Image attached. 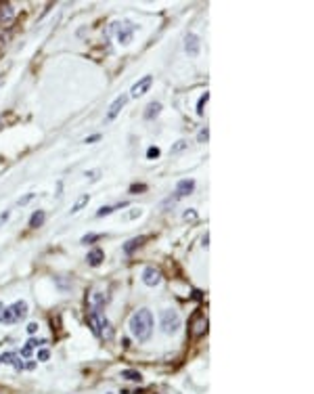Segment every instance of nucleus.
<instances>
[{
  "label": "nucleus",
  "instance_id": "f257e3e1",
  "mask_svg": "<svg viewBox=\"0 0 314 394\" xmlns=\"http://www.w3.org/2000/svg\"><path fill=\"white\" fill-rule=\"evenodd\" d=\"M128 327H130V334L138 340V342H147L153 334V315L151 311H147V308H141V311H136L132 317H130V323H128Z\"/></svg>",
  "mask_w": 314,
  "mask_h": 394
},
{
  "label": "nucleus",
  "instance_id": "f03ea898",
  "mask_svg": "<svg viewBox=\"0 0 314 394\" xmlns=\"http://www.w3.org/2000/svg\"><path fill=\"white\" fill-rule=\"evenodd\" d=\"M88 323H90V329L97 338H105V340L113 338V327H111L109 319L101 313V308H92L90 315H88Z\"/></svg>",
  "mask_w": 314,
  "mask_h": 394
},
{
  "label": "nucleus",
  "instance_id": "7ed1b4c3",
  "mask_svg": "<svg viewBox=\"0 0 314 394\" xmlns=\"http://www.w3.org/2000/svg\"><path fill=\"white\" fill-rule=\"evenodd\" d=\"M160 321H162V329L164 334H176L178 327H180V315L174 311V308H166V311H162L160 315Z\"/></svg>",
  "mask_w": 314,
  "mask_h": 394
},
{
  "label": "nucleus",
  "instance_id": "20e7f679",
  "mask_svg": "<svg viewBox=\"0 0 314 394\" xmlns=\"http://www.w3.org/2000/svg\"><path fill=\"white\" fill-rule=\"evenodd\" d=\"M134 32H136V25L130 23V21L115 23V36H117V42L119 44H130L132 38H134Z\"/></svg>",
  "mask_w": 314,
  "mask_h": 394
},
{
  "label": "nucleus",
  "instance_id": "39448f33",
  "mask_svg": "<svg viewBox=\"0 0 314 394\" xmlns=\"http://www.w3.org/2000/svg\"><path fill=\"white\" fill-rule=\"evenodd\" d=\"M128 103V97L126 95H119L113 103H111V107H109V111H107V115H105V122H113V119L119 115V111L124 109V105Z\"/></svg>",
  "mask_w": 314,
  "mask_h": 394
},
{
  "label": "nucleus",
  "instance_id": "423d86ee",
  "mask_svg": "<svg viewBox=\"0 0 314 394\" xmlns=\"http://www.w3.org/2000/svg\"><path fill=\"white\" fill-rule=\"evenodd\" d=\"M151 84H153V78L151 76H143L138 82H134L132 84V88H130V95L134 97V99H138V97H143L149 88H151Z\"/></svg>",
  "mask_w": 314,
  "mask_h": 394
},
{
  "label": "nucleus",
  "instance_id": "0eeeda50",
  "mask_svg": "<svg viewBox=\"0 0 314 394\" xmlns=\"http://www.w3.org/2000/svg\"><path fill=\"white\" fill-rule=\"evenodd\" d=\"M143 283L149 285V287H155V285H160L162 283V272L153 268V266H147L143 270Z\"/></svg>",
  "mask_w": 314,
  "mask_h": 394
},
{
  "label": "nucleus",
  "instance_id": "6e6552de",
  "mask_svg": "<svg viewBox=\"0 0 314 394\" xmlns=\"http://www.w3.org/2000/svg\"><path fill=\"white\" fill-rule=\"evenodd\" d=\"M199 48H201L199 38L195 36V34H186V38H184V50H186V55L189 57H197L199 55Z\"/></svg>",
  "mask_w": 314,
  "mask_h": 394
},
{
  "label": "nucleus",
  "instance_id": "1a4fd4ad",
  "mask_svg": "<svg viewBox=\"0 0 314 394\" xmlns=\"http://www.w3.org/2000/svg\"><path fill=\"white\" fill-rule=\"evenodd\" d=\"M0 363H5V365H13L17 371H23V369H25V363L19 358V354H15V352H5L3 356H0Z\"/></svg>",
  "mask_w": 314,
  "mask_h": 394
},
{
  "label": "nucleus",
  "instance_id": "9d476101",
  "mask_svg": "<svg viewBox=\"0 0 314 394\" xmlns=\"http://www.w3.org/2000/svg\"><path fill=\"white\" fill-rule=\"evenodd\" d=\"M195 191V180L193 178H184L176 185V197H186Z\"/></svg>",
  "mask_w": 314,
  "mask_h": 394
},
{
  "label": "nucleus",
  "instance_id": "9b49d317",
  "mask_svg": "<svg viewBox=\"0 0 314 394\" xmlns=\"http://www.w3.org/2000/svg\"><path fill=\"white\" fill-rule=\"evenodd\" d=\"M11 311L15 315V321H23L27 317V302L25 300H17L11 304Z\"/></svg>",
  "mask_w": 314,
  "mask_h": 394
},
{
  "label": "nucleus",
  "instance_id": "f8f14e48",
  "mask_svg": "<svg viewBox=\"0 0 314 394\" xmlns=\"http://www.w3.org/2000/svg\"><path fill=\"white\" fill-rule=\"evenodd\" d=\"M13 19H15L13 5H3V7H0V25H9Z\"/></svg>",
  "mask_w": 314,
  "mask_h": 394
},
{
  "label": "nucleus",
  "instance_id": "ddd939ff",
  "mask_svg": "<svg viewBox=\"0 0 314 394\" xmlns=\"http://www.w3.org/2000/svg\"><path fill=\"white\" fill-rule=\"evenodd\" d=\"M103 260H105V254H103V250H99V248L90 250L88 256H86V262H88L90 266H101Z\"/></svg>",
  "mask_w": 314,
  "mask_h": 394
},
{
  "label": "nucleus",
  "instance_id": "4468645a",
  "mask_svg": "<svg viewBox=\"0 0 314 394\" xmlns=\"http://www.w3.org/2000/svg\"><path fill=\"white\" fill-rule=\"evenodd\" d=\"M44 220H46V212L44 210H36V212L29 216V227L32 229H38V227L44 225Z\"/></svg>",
  "mask_w": 314,
  "mask_h": 394
},
{
  "label": "nucleus",
  "instance_id": "2eb2a0df",
  "mask_svg": "<svg viewBox=\"0 0 314 394\" xmlns=\"http://www.w3.org/2000/svg\"><path fill=\"white\" fill-rule=\"evenodd\" d=\"M0 323H5V325L17 323V321H15V315H13V311H11V306L0 304Z\"/></svg>",
  "mask_w": 314,
  "mask_h": 394
},
{
  "label": "nucleus",
  "instance_id": "dca6fc26",
  "mask_svg": "<svg viewBox=\"0 0 314 394\" xmlns=\"http://www.w3.org/2000/svg\"><path fill=\"white\" fill-rule=\"evenodd\" d=\"M160 111H162V103L151 101L149 105H147V109H145V119H153V117H157V115H160Z\"/></svg>",
  "mask_w": 314,
  "mask_h": 394
},
{
  "label": "nucleus",
  "instance_id": "f3484780",
  "mask_svg": "<svg viewBox=\"0 0 314 394\" xmlns=\"http://www.w3.org/2000/svg\"><path fill=\"white\" fill-rule=\"evenodd\" d=\"M126 201H121V203H117V205H103V208H99V212H97V218H103V216H109V214H113L115 210H119V208H126Z\"/></svg>",
  "mask_w": 314,
  "mask_h": 394
},
{
  "label": "nucleus",
  "instance_id": "a211bd4d",
  "mask_svg": "<svg viewBox=\"0 0 314 394\" xmlns=\"http://www.w3.org/2000/svg\"><path fill=\"white\" fill-rule=\"evenodd\" d=\"M121 378L128 380V382H138V384H141L143 382V373L136 371V369H124V371H121Z\"/></svg>",
  "mask_w": 314,
  "mask_h": 394
},
{
  "label": "nucleus",
  "instance_id": "6ab92c4d",
  "mask_svg": "<svg viewBox=\"0 0 314 394\" xmlns=\"http://www.w3.org/2000/svg\"><path fill=\"white\" fill-rule=\"evenodd\" d=\"M145 241H147V237H134V239H130V241L124 246V252H126V254H132L136 248H141Z\"/></svg>",
  "mask_w": 314,
  "mask_h": 394
},
{
  "label": "nucleus",
  "instance_id": "aec40b11",
  "mask_svg": "<svg viewBox=\"0 0 314 394\" xmlns=\"http://www.w3.org/2000/svg\"><path fill=\"white\" fill-rule=\"evenodd\" d=\"M88 201H90V197H88V195H82V197H80V199H78V201L74 203V208H72V214H78V212H80V210H82V208H84V205L88 203Z\"/></svg>",
  "mask_w": 314,
  "mask_h": 394
},
{
  "label": "nucleus",
  "instance_id": "412c9836",
  "mask_svg": "<svg viewBox=\"0 0 314 394\" xmlns=\"http://www.w3.org/2000/svg\"><path fill=\"white\" fill-rule=\"evenodd\" d=\"M209 101V93H203L197 101V115H203V107H205V103Z\"/></svg>",
  "mask_w": 314,
  "mask_h": 394
},
{
  "label": "nucleus",
  "instance_id": "4be33fe9",
  "mask_svg": "<svg viewBox=\"0 0 314 394\" xmlns=\"http://www.w3.org/2000/svg\"><path fill=\"white\" fill-rule=\"evenodd\" d=\"M160 153H162L160 147H149V149H147V158H149V160H155V158H160Z\"/></svg>",
  "mask_w": 314,
  "mask_h": 394
},
{
  "label": "nucleus",
  "instance_id": "5701e85b",
  "mask_svg": "<svg viewBox=\"0 0 314 394\" xmlns=\"http://www.w3.org/2000/svg\"><path fill=\"white\" fill-rule=\"evenodd\" d=\"M186 147H189V143H186V141H178L176 145L172 147V153H180V151H184Z\"/></svg>",
  "mask_w": 314,
  "mask_h": 394
},
{
  "label": "nucleus",
  "instance_id": "b1692460",
  "mask_svg": "<svg viewBox=\"0 0 314 394\" xmlns=\"http://www.w3.org/2000/svg\"><path fill=\"white\" fill-rule=\"evenodd\" d=\"M205 325H207V321H205V319H201L199 323H195V334H197V336L205 331Z\"/></svg>",
  "mask_w": 314,
  "mask_h": 394
},
{
  "label": "nucleus",
  "instance_id": "393cba45",
  "mask_svg": "<svg viewBox=\"0 0 314 394\" xmlns=\"http://www.w3.org/2000/svg\"><path fill=\"white\" fill-rule=\"evenodd\" d=\"M99 237H101V235H95V233H90V235H84V237H82V244H86V246H88L90 241H97Z\"/></svg>",
  "mask_w": 314,
  "mask_h": 394
},
{
  "label": "nucleus",
  "instance_id": "a878e982",
  "mask_svg": "<svg viewBox=\"0 0 314 394\" xmlns=\"http://www.w3.org/2000/svg\"><path fill=\"white\" fill-rule=\"evenodd\" d=\"M34 197H36V193H27L25 197H19V201H17V203H19V205H25V203H29Z\"/></svg>",
  "mask_w": 314,
  "mask_h": 394
},
{
  "label": "nucleus",
  "instance_id": "bb28decb",
  "mask_svg": "<svg viewBox=\"0 0 314 394\" xmlns=\"http://www.w3.org/2000/svg\"><path fill=\"white\" fill-rule=\"evenodd\" d=\"M48 356H50V352H48L46 348H42V350L38 352V361H48Z\"/></svg>",
  "mask_w": 314,
  "mask_h": 394
},
{
  "label": "nucleus",
  "instance_id": "cd10ccee",
  "mask_svg": "<svg viewBox=\"0 0 314 394\" xmlns=\"http://www.w3.org/2000/svg\"><path fill=\"white\" fill-rule=\"evenodd\" d=\"M38 327H40L38 323H29V325H27V334H29V336H34V334L38 331Z\"/></svg>",
  "mask_w": 314,
  "mask_h": 394
},
{
  "label": "nucleus",
  "instance_id": "c85d7f7f",
  "mask_svg": "<svg viewBox=\"0 0 314 394\" xmlns=\"http://www.w3.org/2000/svg\"><path fill=\"white\" fill-rule=\"evenodd\" d=\"M184 220H197L195 210H186V212H184Z\"/></svg>",
  "mask_w": 314,
  "mask_h": 394
},
{
  "label": "nucleus",
  "instance_id": "c756f323",
  "mask_svg": "<svg viewBox=\"0 0 314 394\" xmlns=\"http://www.w3.org/2000/svg\"><path fill=\"white\" fill-rule=\"evenodd\" d=\"M207 134H209V132H207V128H203V130L199 132V136H197L199 143H205V141H207Z\"/></svg>",
  "mask_w": 314,
  "mask_h": 394
},
{
  "label": "nucleus",
  "instance_id": "7c9ffc66",
  "mask_svg": "<svg viewBox=\"0 0 314 394\" xmlns=\"http://www.w3.org/2000/svg\"><path fill=\"white\" fill-rule=\"evenodd\" d=\"M145 189H147L145 185H132V187H130V191H132V193H134V191H145Z\"/></svg>",
  "mask_w": 314,
  "mask_h": 394
},
{
  "label": "nucleus",
  "instance_id": "2f4dec72",
  "mask_svg": "<svg viewBox=\"0 0 314 394\" xmlns=\"http://www.w3.org/2000/svg\"><path fill=\"white\" fill-rule=\"evenodd\" d=\"M11 218V212L7 210V212H3V214H0V225H3V222H7Z\"/></svg>",
  "mask_w": 314,
  "mask_h": 394
},
{
  "label": "nucleus",
  "instance_id": "473e14b6",
  "mask_svg": "<svg viewBox=\"0 0 314 394\" xmlns=\"http://www.w3.org/2000/svg\"><path fill=\"white\" fill-rule=\"evenodd\" d=\"M101 139V134H92V136H88V139H86L84 143H95V141H99Z\"/></svg>",
  "mask_w": 314,
  "mask_h": 394
},
{
  "label": "nucleus",
  "instance_id": "72a5a7b5",
  "mask_svg": "<svg viewBox=\"0 0 314 394\" xmlns=\"http://www.w3.org/2000/svg\"><path fill=\"white\" fill-rule=\"evenodd\" d=\"M86 176H90L92 180H97V178H99V170H92V172H86Z\"/></svg>",
  "mask_w": 314,
  "mask_h": 394
},
{
  "label": "nucleus",
  "instance_id": "f704fd0d",
  "mask_svg": "<svg viewBox=\"0 0 314 394\" xmlns=\"http://www.w3.org/2000/svg\"><path fill=\"white\" fill-rule=\"evenodd\" d=\"M3 80H5V78H3V74H0V84H3Z\"/></svg>",
  "mask_w": 314,
  "mask_h": 394
}]
</instances>
